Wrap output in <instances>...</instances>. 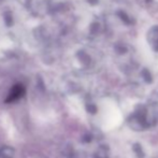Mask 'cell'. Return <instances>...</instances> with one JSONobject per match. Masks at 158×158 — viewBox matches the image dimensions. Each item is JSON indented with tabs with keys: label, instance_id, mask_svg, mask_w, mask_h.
I'll use <instances>...</instances> for the list:
<instances>
[{
	"label": "cell",
	"instance_id": "obj_1",
	"mask_svg": "<svg viewBox=\"0 0 158 158\" xmlns=\"http://www.w3.org/2000/svg\"><path fill=\"white\" fill-rule=\"evenodd\" d=\"M129 128L135 131H145L158 124V121L148 103L138 104L127 118Z\"/></svg>",
	"mask_w": 158,
	"mask_h": 158
},
{
	"label": "cell",
	"instance_id": "obj_2",
	"mask_svg": "<svg viewBox=\"0 0 158 158\" xmlns=\"http://www.w3.org/2000/svg\"><path fill=\"white\" fill-rule=\"evenodd\" d=\"M148 41L155 52H158V26H155L148 33Z\"/></svg>",
	"mask_w": 158,
	"mask_h": 158
},
{
	"label": "cell",
	"instance_id": "obj_3",
	"mask_svg": "<svg viewBox=\"0 0 158 158\" xmlns=\"http://www.w3.org/2000/svg\"><path fill=\"white\" fill-rule=\"evenodd\" d=\"M25 93V88L21 85V84H17V85L13 86V88L11 89L10 95H9L8 99L6 101L10 102V101H14V100H17L19 98H21L22 96L24 95Z\"/></svg>",
	"mask_w": 158,
	"mask_h": 158
},
{
	"label": "cell",
	"instance_id": "obj_4",
	"mask_svg": "<svg viewBox=\"0 0 158 158\" xmlns=\"http://www.w3.org/2000/svg\"><path fill=\"white\" fill-rule=\"evenodd\" d=\"M148 104L150 106V108L152 109L153 113L155 114V116H156L157 121H158V93L156 94H154L151 97L150 101L148 102Z\"/></svg>",
	"mask_w": 158,
	"mask_h": 158
},
{
	"label": "cell",
	"instance_id": "obj_5",
	"mask_svg": "<svg viewBox=\"0 0 158 158\" xmlns=\"http://www.w3.org/2000/svg\"><path fill=\"white\" fill-rule=\"evenodd\" d=\"M95 158H110V151L106 145H100L95 154Z\"/></svg>",
	"mask_w": 158,
	"mask_h": 158
},
{
	"label": "cell",
	"instance_id": "obj_6",
	"mask_svg": "<svg viewBox=\"0 0 158 158\" xmlns=\"http://www.w3.org/2000/svg\"><path fill=\"white\" fill-rule=\"evenodd\" d=\"M133 151H135V153L137 154L138 157H143L144 156V152H142V148L140 144H135L133 145Z\"/></svg>",
	"mask_w": 158,
	"mask_h": 158
}]
</instances>
